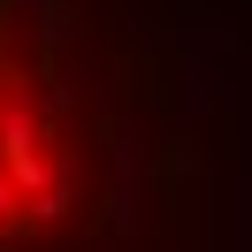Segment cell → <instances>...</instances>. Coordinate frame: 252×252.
I'll list each match as a JSON object with an SVG mask.
<instances>
[{
    "label": "cell",
    "mask_w": 252,
    "mask_h": 252,
    "mask_svg": "<svg viewBox=\"0 0 252 252\" xmlns=\"http://www.w3.org/2000/svg\"><path fill=\"white\" fill-rule=\"evenodd\" d=\"M123 92L138 99V107H160L168 84H160V62H153V54H123Z\"/></svg>",
    "instance_id": "obj_2"
},
{
    "label": "cell",
    "mask_w": 252,
    "mask_h": 252,
    "mask_svg": "<svg viewBox=\"0 0 252 252\" xmlns=\"http://www.w3.org/2000/svg\"><path fill=\"white\" fill-rule=\"evenodd\" d=\"M16 199H23V191L8 184V176H0V229H8V221H16Z\"/></svg>",
    "instance_id": "obj_3"
},
{
    "label": "cell",
    "mask_w": 252,
    "mask_h": 252,
    "mask_svg": "<svg viewBox=\"0 0 252 252\" xmlns=\"http://www.w3.org/2000/svg\"><path fill=\"white\" fill-rule=\"evenodd\" d=\"M153 199H160V214L168 221H184V206H191V184H199V145L191 138H160L153 145Z\"/></svg>",
    "instance_id": "obj_1"
}]
</instances>
